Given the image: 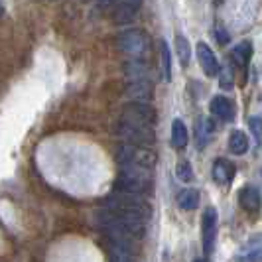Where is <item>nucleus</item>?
Segmentation results:
<instances>
[{
  "label": "nucleus",
  "mask_w": 262,
  "mask_h": 262,
  "mask_svg": "<svg viewBox=\"0 0 262 262\" xmlns=\"http://www.w3.org/2000/svg\"><path fill=\"white\" fill-rule=\"evenodd\" d=\"M250 130L254 132V134H256V138H258V140H260L262 138V120L260 118H250Z\"/></svg>",
  "instance_id": "obj_26"
},
{
  "label": "nucleus",
  "mask_w": 262,
  "mask_h": 262,
  "mask_svg": "<svg viewBox=\"0 0 262 262\" xmlns=\"http://www.w3.org/2000/svg\"><path fill=\"white\" fill-rule=\"evenodd\" d=\"M152 168L144 166H120L117 178V191L130 195H144L152 187Z\"/></svg>",
  "instance_id": "obj_2"
},
{
  "label": "nucleus",
  "mask_w": 262,
  "mask_h": 262,
  "mask_svg": "<svg viewBox=\"0 0 262 262\" xmlns=\"http://www.w3.org/2000/svg\"><path fill=\"white\" fill-rule=\"evenodd\" d=\"M189 142V134H187V126L184 124V120L176 118L173 126H171V146L176 150H184Z\"/></svg>",
  "instance_id": "obj_18"
},
{
  "label": "nucleus",
  "mask_w": 262,
  "mask_h": 262,
  "mask_svg": "<svg viewBox=\"0 0 262 262\" xmlns=\"http://www.w3.org/2000/svg\"><path fill=\"white\" fill-rule=\"evenodd\" d=\"M142 0H117L111 8V18L115 24H130L140 10Z\"/></svg>",
  "instance_id": "obj_9"
},
{
  "label": "nucleus",
  "mask_w": 262,
  "mask_h": 262,
  "mask_svg": "<svg viewBox=\"0 0 262 262\" xmlns=\"http://www.w3.org/2000/svg\"><path fill=\"white\" fill-rule=\"evenodd\" d=\"M262 260V235H252L236 252V262H260Z\"/></svg>",
  "instance_id": "obj_11"
},
{
  "label": "nucleus",
  "mask_w": 262,
  "mask_h": 262,
  "mask_svg": "<svg viewBox=\"0 0 262 262\" xmlns=\"http://www.w3.org/2000/svg\"><path fill=\"white\" fill-rule=\"evenodd\" d=\"M211 173H213V180H215L217 184L227 185V184H231V180H233V176H235V166H233L229 160L219 158V160H215Z\"/></svg>",
  "instance_id": "obj_15"
},
{
  "label": "nucleus",
  "mask_w": 262,
  "mask_h": 262,
  "mask_svg": "<svg viewBox=\"0 0 262 262\" xmlns=\"http://www.w3.org/2000/svg\"><path fill=\"white\" fill-rule=\"evenodd\" d=\"M215 238H217V211L213 207H207L201 217V243H203L205 254L213 252Z\"/></svg>",
  "instance_id": "obj_8"
},
{
  "label": "nucleus",
  "mask_w": 262,
  "mask_h": 262,
  "mask_svg": "<svg viewBox=\"0 0 262 262\" xmlns=\"http://www.w3.org/2000/svg\"><path fill=\"white\" fill-rule=\"evenodd\" d=\"M213 132H215V124H213L211 118H197L195 136H197V146H199V148L209 142L211 136H213Z\"/></svg>",
  "instance_id": "obj_19"
},
{
  "label": "nucleus",
  "mask_w": 262,
  "mask_h": 262,
  "mask_svg": "<svg viewBox=\"0 0 262 262\" xmlns=\"http://www.w3.org/2000/svg\"><path fill=\"white\" fill-rule=\"evenodd\" d=\"M117 136H120L122 140H126L128 144H140V146H152L156 142V136L154 130L148 128V126H140V124H134V122H126V120H118Z\"/></svg>",
  "instance_id": "obj_6"
},
{
  "label": "nucleus",
  "mask_w": 262,
  "mask_h": 262,
  "mask_svg": "<svg viewBox=\"0 0 262 262\" xmlns=\"http://www.w3.org/2000/svg\"><path fill=\"white\" fill-rule=\"evenodd\" d=\"M209 108H211V115L215 118H219V120H223V122L235 120V105H233L231 99H227L223 95L213 97Z\"/></svg>",
  "instance_id": "obj_13"
},
{
  "label": "nucleus",
  "mask_w": 262,
  "mask_h": 262,
  "mask_svg": "<svg viewBox=\"0 0 262 262\" xmlns=\"http://www.w3.org/2000/svg\"><path fill=\"white\" fill-rule=\"evenodd\" d=\"M128 71H132V75H136V79H146V73H148V67L146 63H142L140 59H134L132 63L126 66Z\"/></svg>",
  "instance_id": "obj_25"
},
{
  "label": "nucleus",
  "mask_w": 262,
  "mask_h": 262,
  "mask_svg": "<svg viewBox=\"0 0 262 262\" xmlns=\"http://www.w3.org/2000/svg\"><path fill=\"white\" fill-rule=\"evenodd\" d=\"M2 12H4V6H2V2H0V16H2Z\"/></svg>",
  "instance_id": "obj_28"
},
{
  "label": "nucleus",
  "mask_w": 262,
  "mask_h": 262,
  "mask_svg": "<svg viewBox=\"0 0 262 262\" xmlns=\"http://www.w3.org/2000/svg\"><path fill=\"white\" fill-rule=\"evenodd\" d=\"M178 205L184 211H193L199 207V191L193 187H187L184 191H180L178 195Z\"/></svg>",
  "instance_id": "obj_21"
},
{
  "label": "nucleus",
  "mask_w": 262,
  "mask_h": 262,
  "mask_svg": "<svg viewBox=\"0 0 262 262\" xmlns=\"http://www.w3.org/2000/svg\"><path fill=\"white\" fill-rule=\"evenodd\" d=\"M117 50L124 55H130L134 59H142L150 52V38L142 30H124L115 39Z\"/></svg>",
  "instance_id": "obj_5"
},
{
  "label": "nucleus",
  "mask_w": 262,
  "mask_h": 262,
  "mask_svg": "<svg viewBox=\"0 0 262 262\" xmlns=\"http://www.w3.org/2000/svg\"><path fill=\"white\" fill-rule=\"evenodd\" d=\"M195 262H205V260H195Z\"/></svg>",
  "instance_id": "obj_29"
},
{
  "label": "nucleus",
  "mask_w": 262,
  "mask_h": 262,
  "mask_svg": "<svg viewBox=\"0 0 262 262\" xmlns=\"http://www.w3.org/2000/svg\"><path fill=\"white\" fill-rule=\"evenodd\" d=\"M229 150H231L235 156L247 154V150H249V136L243 130H233L231 136H229Z\"/></svg>",
  "instance_id": "obj_20"
},
{
  "label": "nucleus",
  "mask_w": 262,
  "mask_h": 262,
  "mask_svg": "<svg viewBox=\"0 0 262 262\" xmlns=\"http://www.w3.org/2000/svg\"><path fill=\"white\" fill-rule=\"evenodd\" d=\"M195 52H197V59H199V66L203 69V73H205L207 77H215V75L219 73V61H217L213 50H211L205 41H199Z\"/></svg>",
  "instance_id": "obj_10"
},
{
  "label": "nucleus",
  "mask_w": 262,
  "mask_h": 262,
  "mask_svg": "<svg viewBox=\"0 0 262 262\" xmlns=\"http://www.w3.org/2000/svg\"><path fill=\"white\" fill-rule=\"evenodd\" d=\"M105 209L118 211V213H128V215H136L140 219L148 221L152 215V207L146 203L142 195H130V193H120L117 191L115 195H108L103 201Z\"/></svg>",
  "instance_id": "obj_3"
},
{
  "label": "nucleus",
  "mask_w": 262,
  "mask_h": 262,
  "mask_svg": "<svg viewBox=\"0 0 262 262\" xmlns=\"http://www.w3.org/2000/svg\"><path fill=\"white\" fill-rule=\"evenodd\" d=\"M120 118L126 122H134V124L152 128L158 122V113L150 106V103H134L132 101L130 105L122 111Z\"/></svg>",
  "instance_id": "obj_7"
},
{
  "label": "nucleus",
  "mask_w": 262,
  "mask_h": 262,
  "mask_svg": "<svg viewBox=\"0 0 262 262\" xmlns=\"http://www.w3.org/2000/svg\"><path fill=\"white\" fill-rule=\"evenodd\" d=\"M176 55L180 59V66H189V57H191V50H189V41L184 36H176Z\"/></svg>",
  "instance_id": "obj_22"
},
{
  "label": "nucleus",
  "mask_w": 262,
  "mask_h": 262,
  "mask_svg": "<svg viewBox=\"0 0 262 262\" xmlns=\"http://www.w3.org/2000/svg\"><path fill=\"white\" fill-rule=\"evenodd\" d=\"M115 158L120 166H144V168H154L158 162L156 152L150 146L140 144H122L117 148Z\"/></svg>",
  "instance_id": "obj_4"
},
{
  "label": "nucleus",
  "mask_w": 262,
  "mask_h": 262,
  "mask_svg": "<svg viewBox=\"0 0 262 262\" xmlns=\"http://www.w3.org/2000/svg\"><path fill=\"white\" fill-rule=\"evenodd\" d=\"M97 225L105 231L111 241H118L124 245L136 247V243L146 235V221L136 217V215H128V213H118V211L105 209L99 213L97 217Z\"/></svg>",
  "instance_id": "obj_1"
},
{
  "label": "nucleus",
  "mask_w": 262,
  "mask_h": 262,
  "mask_svg": "<svg viewBox=\"0 0 262 262\" xmlns=\"http://www.w3.org/2000/svg\"><path fill=\"white\" fill-rule=\"evenodd\" d=\"M126 95L130 97L134 103H150L152 101V89H150V83L146 79H136L128 87Z\"/></svg>",
  "instance_id": "obj_16"
},
{
  "label": "nucleus",
  "mask_w": 262,
  "mask_h": 262,
  "mask_svg": "<svg viewBox=\"0 0 262 262\" xmlns=\"http://www.w3.org/2000/svg\"><path fill=\"white\" fill-rule=\"evenodd\" d=\"M176 173H178V178H180L182 182H185V184L193 180V170H191V164H189L187 160H182V162H178Z\"/></svg>",
  "instance_id": "obj_24"
},
{
  "label": "nucleus",
  "mask_w": 262,
  "mask_h": 262,
  "mask_svg": "<svg viewBox=\"0 0 262 262\" xmlns=\"http://www.w3.org/2000/svg\"><path fill=\"white\" fill-rule=\"evenodd\" d=\"M238 203H241V207L247 211V213L256 215V213L260 211V205H262L260 191H258L254 185H245V187L238 191Z\"/></svg>",
  "instance_id": "obj_12"
},
{
  "label": "nucleus",
  "mask_w": 262,
  "mask_h": 262,
  "mask_svg": "<svg viewBox=\"0 0 262 262\" xmlns=\"http://www.w3.org/2000/svg\"><path fill=\"white\" fill-rule=\"evenodd\" d=\"M250 57H252V43L250 41H241L238 46H235V50L231 52V61L238 69H243V71H247V67L250 63Z\"/></svg>",
  "instance_id": "obj_17"
},
{
  "label": "nucleus",
  "mask_w": 262,
  "mask_h": 262,
  "mask_svg": "<svg viewBox=\"0 0 262 262\" xmlns=\"http://www.w3.org/2000/svg\"><path fill=\"white\" fill-rule=\"evenodd\" d=\"M160 55H162V67H164V79L171 81V52L166 41H160Z\"/></svg>",
  "instance_id": "obj_23"
},
{
  "label": "nucleus",
  "mask_w": 262,
  "mask_h": 262,
  "mask_svg": "<svg viewBox=\"0 0 262 262\" xmlns=\"http://www.w3.org/2000/svg\"><path fill=\"white\" fill-rule=\"evenodd\" d=\"M108 258H111V262H138L136 247L108 238Z\"/></svg>",
  "instance_id": "obj_14"
},
{
  "label": "nucleus",
  "mask_w": 262,
  "mask_h": 262,
  "mask_svg": "<svg viewBox=\"0 0 262 262\" xmlns=\"http://www.w3.org/2000/svg\"><path fill=\"white\" fill-rule=\"evenodd\" d=\"M215 36H217V41H219L221 46H225V43L229 41V34H227V32H225V30L221 26L215 30Z\"/></svg>",
  "instance_id": "obj_27"
}]
</instances>
